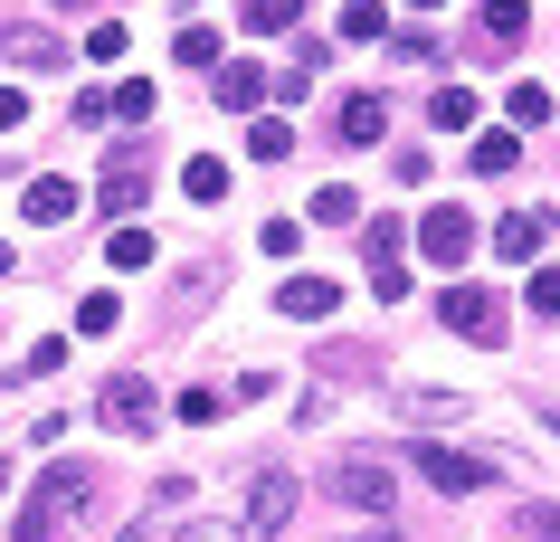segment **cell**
Returning <instances> with one entry per match:
<instances>
[{
  "label": "cell",
  "mask_w": 560,
  "mask_h": 542,
  "mask_svg": "<svg viewBox=\"0 0 560 542\" xmlns=\"http://www.w3.org/2000/svg\"><path fill=\"white\" fill-rule=\"evenodd\" d=\"M95 505H105V466H95V457H58V466L30 485V505L10 514V542H67Z\"/></svg>",
  "instance_id": "obj_1"
},
{
  "label": "cell",
  "mask_w": 560,
  "mask_h": 542,
  "mask_svg": "<svg viewBox=\"0 0 560 542\" xmlns=\"http://www.w3.org/2000/svg\"><path fill=\"white\" fill-rule=\"evenodd\" d=\"M324 495H332L342 514H361V523H389V514H399V466L371 457V448H352V457H332Z\"/></svg>",
  "instance_id": "obj_2"
},
{
  "label": "cell",
  "mask_w": 560,
  "mask_h": 542,
  "mask_svg": "<svg viewBox=\"0 0 560 542\" xmlns=\"http://www.w3.org/2000/svg\"><path fill=\"white\" fill-rule=\"evenodd\" d=\"M409 466L438 485V495H485V485H494V457L446 448V438H409Z\"/></svg>",
  "instance_id": "obj_3"
},
{
  "label": "cell",
  "mask_w": 560,
  "mask_h": 542,
  "mask_svg": "<svg viewBox=\"0 0 560 542\" xmlns=\"http://www.w3.org/2000/svg\"><path fill=\"white\" fill-rule=\"evenodd\" d=\"M237 523H247V542L285 533V523H295V476H285V466H257V476H247V514H237Z\"/></svg>",
  "instance_id": "obj_4"
},
{
  "label": "cell",
  "mask_w": 560,
  "mask_h": 542,
  "mask_svg": "<svg viewBox=\"0 0 560 542\" xmlns=\"http://www.w3.org/2000/svg\"><path fill=\"white\" fill-rule=\"evenodd\" d=\"M95 410H105V428H115V438H152V419H162V400H152V381H143V371H115Z\"/></svg>",
  "instance_id": "obj_5"
},
{
  "label": "cell",
  "mask_w": 560,
  "mask_h": 542,
  "mask_svg": "<svg viewBox=\"0 0 560 542\" xmlns=\"http://www.w3.org/2000/svg\"><path fill=\"white\" fill-rule=\"evenodd\" d=\"M438 314H446V333H466V343H485V353L503 343V304L485 296V286H446Z\"/></svg>",
  "instance_id": "obj_6"
},
{
  "label": "cell",
  "mask_w": 560,
  "mask_h": 542,
  "mask_svg": "<svg viewBox=\"0 0 560 542\" xmlns=\"http://www.w3.org/2000/svg\"><path fill=\"white\" fill-rule=\"evenodd\" d=\"M418 247H428V267H466L475 219H466V210H428V219H418Z\"/></svg>",
  "instance_id": "obj_7"
},
{
  "label": "cell",
  "mask_w": 560,
  "mask_h": 542,
  "mask_svg": "<svg viewBox=\"0 0 560 542\" xmlns=\"http://www.w3.org/2000/svg\"><path fill=\"white\" fill-rule=\"evenodd\" d=\"M0 58L48 77V67H67V38H58V30H38V20H10V30H0Z\"/></svg>",
  "instance_id": "obj_8"
},
{
  "label": "cell",
  "mask_w": 560,
  "mask_h": 542,
  "mask_svg": "<svg viewBox=\"0 0 560 542\" xmlns=\"http://www.w3.org/2000/svg\"><path fill=\"white\" fill-rule=\"evenodd\" d=\"M95 200H105V210H143V143H124L115 162H105V181H95Z\"/></svg>",
  "instance_id": "obj_9"
},
{
  "label": "cell",
  "mask_w": 560,
  "mask_h": 542,
  "mask_svg": "<svg viewBox=\"0 0 560 542\" xmlns=\"http://www.w3.org/2000/svg\"><path fill=\"white\" fill-rule=\"evenodd\" d=\"M20 219H38V229H67V219H77V181L38 172L30 191H20Z\"/></svg>",
  "instance_id": "obj_10"
},
{
  "label": "cell",
  "mask_w": 560,
  "mask_h": 542,
  "mask_svg": "<svg viewBox=\"0 0 560 542\" xmlns=\"http://www.w3.org/2000/svg\"><path fill=\"white\" fill-rule=\"evenodd\" d=\"M276 304H285L295 324H324L332 304H342V286H332V276H285V286H276Z\"/></svg>",
  "instance_id": "obj_11"
},
{
  "label": "cell",
  "mask_w": 560,
  "mask_h": 542,
  "mask_svg": "<svg viewBox=\"0 0 560 542\" xmlns=\"http://www.w3.org/2000/svg\"><path fill=\"white\" fill-rule=\"evenodd\" d=\"M332 134H342V152H371L389 134V105L381 95H342V124H332Z\"/></svg>",
  "instance_id": "obj_12"
},
{
  "label": "cell",
  "mask_w": 560,
  "mask_h": 542,
  "mask_svg": "<svg viewBox=\"0 0 560 542\" xmlns=\"http://www.w3.org/2000/svg\"><path fill=\"white\" fill-rule=\"evenodd\" d=\"M541 239H551V210H513L494 229V257H541Z\"/></svg>",
  "instance_id": "obj_13"
},
{
  "label": "cell",
  "mask_w": 560,
  "mask_h": 542,
  "mask_svg": "<svg viewBox=\"0 0 560 542\" xmlns=\"http://www.w3.org/2000/svg\"><path fill=\"white\" fill-rule=\"evenodd\" d=\"M399 410H409V428H456V419H466V400H456V391H409Z\"/></svg>",
  "instance_id": "obj_14"
},
{
  "label": "cell",
  "mask_w": 560,
  "mask_h": 542,
  "mask_svg": "<svg viewBox=\"0 0 560 542\" xmlns=\"http://www.w3.org/2000/svg\"><path fill=\"white\" fill-rule=\"evenodd\" d=\"M285 152H295V124H285V115H257V124H247V162H285Z\"/></svg>",
  "instance_id": "obj_15"
},
{
  "label": "cell",
  "mask_w": 560,
  "mask_h": 542,
  "mask_svg": "<svg viewBox=\"0 0 560 542\" xmlns=\"http://www.w3.org/2000/svg\"><path fill=\"white\" fill-rule=\"evenodd\" d=\"M58 361H67V343H58V333H38V343H30V361H10V391H30V381H48Z\"/></svg>",
  "instance_id": "obj_16"
},
{
  "label": "cell",
  "mask_w": 560,
  "mask_h": 542,
  "mask_svg": "<svg viewBox=\"0 0 560 542\" xmlns=\"http://www.w3.org/2000/svg\"><path fill=\"white\" fill-rule=\"evenodd\" d=\"M475 30H485V48H494V38H523V30H532V10H523V0H485V10H475Z\"/></svg>",
  "instance_id": "obj_17"
},
{
  "label": "cell",
  "mask_w": 560,
  "mask_h": 542,
  "mask_svg": "<svg viewBox=\"0 0 560 542\" xmlns=\"http://www.w3.org/2000/svg\"><path fill=\"white\" fill-rule=\"evenodd\" d=\"M257 95H266V77H257L247 58H237V67H219V105H229V115H247Z\"/></svg>",
  "instance_id": "obj_18"
},
{
  "label": "cell",
  "mask_w": 560,
  "mask_h": 542,
  "mask_svg": "<svg viewBox=\"0 0 560 542\" xmlns=\"http://www.w3.org/2000/svg\"><path fill=\"white\" fill-rule=\"evenodd\" d=\"M295 20H304V0H247V30L257 38H285Z\"/></svg>",
  "instance_id": "obj_19"
},
{
  "label": "cell",
  "mask_w": 560,
  "mask_h": 542,
  "mask_svg": "<svg viewBox=\"0 0 560 542\" xmlns=\"http://www.w3.org/2000/svg\"><path fill=\"white\" fill-rule=\"evenodd\" d=\"M304 210L324 219V229H342V219H361V191H342V181H324V191H314Z\"/></svg>",
  "instance_id": "obj_20"
},
{
  "label": "cell",
  "mask_w": 560,
  "mask_h": 542,
  "mask_svg": "<svg viewBox=\"0 0 560 542\" xmlns=\"http://www.w3.org/2000/svg\"><path fill=\"white\" fill-rule=\"evenodd\" d=\"M399 239H409V229H399V219H361V247H371V267H389V257H399Z\"/></svg>",
  "instance_id": "obj_21"
},
{
  "label": "cell",
  "mask_w": 560,
  "mask_h": 542,
  "mask_svg": "<svg viewBox=\"0 0 560 542\" xmlns=\"http://www.w3.org/2000/svg\"><path fill=\"white\" fill-rule=\"evenodd\" d=\"M466 162H475L485 181H494V172H513V162H523V143H513V134H485V143H475Z\"/></svg>",
  "instance_id": "obj_22"
},
{
  "label": "cell",
  "mask_w": 560,
  "mask_h": 542,
  "mask_svg": "<svg viewBox=\"0 0 560 542\" xmlns=\"http://www.w3.org/2000/svg\"><path fill=\"white\" fill-rule=\"evenodd\" d=\"M105 257H115V267H152V229H133V219H124L115 239H105Z\"/></svg>",
  "instance_id": "obj_23"
},
{
  "label": "cell",
  "mask_w": 560,
  "mask_h": 542,
  "mask_svg": "<svg viewBox=\"0 0 560 542\" xmlns=\"http://www.w3.org/2000/svg\"><path fill=\"white\" fill-rule=\"evenodd\" d=\"M172 48H180V67H209V58H219V30H200V20H180V38H172Z\"/></svg>",
  "instance_id": "obj_24"
},
{
  "label": "cell",
  "mask_w": 560,
  "mask_h": 542,
  "mask_svg": "<svg viewBox=\"0 0 560 542\" xmlns=\"http://www.w3.org/2000/svg\"><path fill=\"white\" fill-rule=\"evenodd\" d=\"M105 115H124V124H143V115H152V87H143V77H124V87L105 95Z\"/></svg>",
  "instance_id": "obj_25"
},
{
  "label": "cell",
  "mask_w": 560,
  "mask_h": 542,
  "mask_svg": "<svg viewBox=\"0 0 560 542\" xmlns=\"http://www.w3.org/2000/svg\"><path fill=\"white\" fill-rule=\"evenodd\" d=\"M389 20H381V0H342V38H381Z\"/></svg>",
  "instance_id": "obj_26"
},
{
  "label": "cell",
  "mask_w": 560,
  "mask_h": 542,
  "mask_svg": "<svg viewBox=\"0 0 560 542\" xmlns=\"http://www.w3.org/2000/svg\"><path fill=\"white\" fill-rule=\"evenodd\" d=\"M180 181H190V200H219V191H229V162H209V152H200Z\"/></svg>",
  "instance_id": "obj_27"
},
{
  "label": "cell",
  "mask_w": 560,
  "mask_h": 542,
  "mask_svg": "<svg viewBox=\"0 0 560 542\" xmlns=\"http://www.w3.org/2000/svg\"><path fill=\"white\" fill-rule=\"evenodd\" d=\"M389 58H399V67H428V58H446V48L428 30H399V38H389Z\"/></svg>",
  "instance_id": "obj_28"
},
{
  "label": "cell",
  "mask_w": 560,
  "mask_h": 542,
  "mask_svg": "<svg viewBox=\"0 0 560 542\" xmlns=\"http://www.w3.org/2000/svg\"><path fill=\"white\" fill-rule=\"evenodd\" d=\"M503 115H513V124H541V115H551V87H513V95H503Z\"/></svg>",
  "instance_id": "obj_29"
},
{
  "label": "cell",
  "mask_w": 560,
  "mask_h": 542,
  "mask_svg": "<svg viewBox=\"0 0 560 542\" xmlns=\"http://www.w3.org/2000/svg\"><path fill=\"white\" fill-rule=\"evenodd\" d=\"M86 58H95V67H115V58H133V38H124V20H105V30L86 38Z\"/></svg>",
  "instance_id": "obj_30"
},
{
  "label": "cell",
  "mask_w": 560,
  "mask_h": 542,
  "mask_svg": "<svg viewBox=\"0 0 560 542\" xmlns=\"http://www.w3.org/2000/svg\"><path fill=\"white\" fill-rule=\"evenodd\" d=\"M77 333H115V296H105V286H95V296L77 304Z\"/></svg>",
  "instance_id": "obj_31"
},
{
  "label": "cell",
  "mask_w": 560,
  "mask_h": 542,
  "mask_svg": "<svg viewBox=\"0 0 560 542\" xmlns=\"http://www.w3.org/2000/svg\"><path fill=\"white\" fill-rule=\"evenodd\" d=\"M438 124H446V134H456V124H475V95H466V87H438Z\"/></svg>",
  "instance_id": "obj_32"
},
{
  "label": "cell",
  "mask_w": 560,
  "mask_h": 542,
  "mask_svg": "<svg viewBox=\"0 0 560 542\" xmlns=\"http://www.w3.org/2000/svg\"><path fill=\"white\" fill-rule=\"evenodd\" d=\"M523 542H560V505H523Z\"/></svg>",
  "instance_id": "obj_33"
},
{
  "label": "cell",
  "mask_w": 560,
  "mask_h": 542,
  "mask_svg": "<svg viewBox=\"0 0 560 542\" xmlns=\"http://www.w3.org/2000/svg\"><path fill=\"white\" fill-rule=\"evenodd\" d=\"M371 296L399 304V296H409V267H399V257H389V267H371Z\"/></svg>",
  "instance_id": "obj_34"
},
{
  "label": "cell",
  "mask_w": 560,
  "mask_h": 542,
  "mask_svg": "<svg viewBox=\"0 0 560 542\" xmlns=\"http://www.w3.org/2000/svg\"><path fill=\"white\" fill-rule=\"evenodd\" d=\"M172 542H247V523H180Z\"/></svg>",
  "instance_id": "obj_35"
},
{
  "label": "cell",
  "mask_w": 560,
  "mask_h": 542,
  "mask_svg": "<svg viewBox=\"0 0 560 542\" xmlns=\"http://www.w3.org/2000/svg\"><path fill=\"white\" fill-rule=\"evenodd\" d=\"M532 314H560V267H541V276H532Z\"/></svg>",
  "instance_id": "obj_36"
},
{
  "label": "cell",
  "mask_w": 560,
  "mask_h": 542,
  "mask_svg": "<svg viewBox=\"0 0 560 542\" xmlns=\"http://www.w3.org/2000/svg\"><path fill=\"white\" fill-rule=\"evenodd\" d=\"M20 124H30V95H20V87H0V134H20Z\"/></svg>",
  "instance_id": "obj_37"
},
{
  "label": "cell",
  "mask_w": 560,
  "mask_h": 542,
  "mask_svg": "<svg viewBox=\"0 0 560 542\" xmlns=\"http://www.w3.org/2000/svg\"><path fill=\"white\" fill-rule=\"evenodd\" d=\"M0 495H10V448H0Z\"/></svg>",
  "instance_id": "obj_38"
},
{
  "label": "cell",
  "mask_w": 560,
  "mask_h": 542,
  "mask_svg": "<svg viewBox=\"0 0 560 542\" xmlns=\"http://www.w3.org/2000/svg\"><path fill=\"white\" fill-rule=\"evenodd\" d=\"M0 276H10V247H0Z\"/></svg>",
  "instance_id": "obj_39"
},
{
  "label": "cell",
  "mask_w": 560,
  "mask_h": 542,
  "mask_svg": "<svg viewBox=\"0 0 560 542\" xmlns=\"http://www.w3.org/2000/svg\"><path fill=\"white\" fill-rule=\"evenodd\" d=\"M58 10H86V0H58Z\"/></svg>",
  "instance_id": "obj_40"
}]
</instances>
